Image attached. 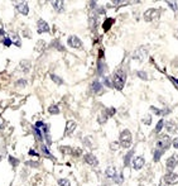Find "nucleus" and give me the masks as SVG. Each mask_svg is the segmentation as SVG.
Masks as SVG:
<instances>
[{"label":"nucleus","mask_w":178,"mask_h":186,"mask_svg":"<svg viewBox=\"0 0 178 186\" xmlns=\"http://www.w3.org/2000/svg\"><path fill=\"white\" fill-rule=\"evenodd\" d=\"M125 72L123 70H118L112 76V86L118 90H123L125 85Z\"/></svg>","instance_id":"1"},{"label":"nucleus","mask_w":178,"mask_h":186,"mask_svg":"<svg viewBox=\"0 0 178 186\" xmlns=\"http://www.w3.org/2000/svg\"><path fill=\"white\" fill-rule=\"evenodd\" d=\"M148 57V48L145 46H140L139 48L135 49V52L133 53V60L138 61L139 63H143Z\"/></svg>","instance_id":"2"},{"label":"nucleus","mask_w":178,"mask_h":186,"mask_svg":"<svg viewBox=\"0 0 178 186\" xmlns=\"http://www.w3.org/2000/svg\"><path fill=\"white\" fill-rule=\"evenodd\" d=\"M170 143H172V141H170L169 135L163 134L159 137L158 142H157V149H159V151H162V152H166L170 147Z\"/></svg>","instance_id":"3"},{"label":"nucleus","mask_w":178,"mask_h":186,"mask_svg":"<svg viewBox=\"0 0 178 186\" xmlns=\"http://www.w3.org/2000/svg\"><path fill=\"white\" fill-rule=\"evenodd\" d=\"M120 146L124 147V148H128L131 146V133L129 129H124L121 133H120Z\"/></svg>","instance_id":"4"},{"label":"nucleus","mask_w":178,"mask_h":186,"mask_svg":"<svg viewBox=\"0 0 178 186\" xmlns=\"http://www.w3.org/2000/svg\"><path fill=\"white\" fill-rule=\"evenodd\" d=\"M160 17V9H155V8H150L144 12L143 18L145 22H153V20L158 19Z\"/></svg>","instance_id":"5"},{"label":"nucleus","mask_w":178,"mask_h":186,"mask_svg":"<svg viewBox=\"0 0 178 186\" xmlns=\"http://www.w3.org/2000/svg\"><path fill=\"white\" fill-rule=\"evenodd\" d=\"M163 181L167 185H176V184H178V175L174 172H169L163 177Z\"/></svg>","instance_id":"6"},{"label":"nucleus","mask_w":178,"mask_h":186,"mask_svg":"<svg viewBox=\"0 0 178 186\" xmlns=\"http://www.w3.org/2000/svg\"><path fill=\"white\" fill-rule=\"evenodd\" d=\"M144 164H145V160H144L143 156H138L133 160V168L135 171H139L140 168H143Z\"/></svg>","instance_id":"7"},{"label":"nucleus","mask_w":178,"mask_h":186,"mask_svg":"<svg viewBox=\"0 0 178 186\" xmlns=\"http://www.w3.org/2000/svg\"><path fill=\"white\" fill-rule=\"evenodd\" d=\"M67 43H68L70 47H72V48H81L82 47V42L77 35H71V37L68 38V41H67Z\"/></svg>","instance_id":"8"},{"label":"nucleus","mask_w":178,"mask_h":186,"mask_svg":"<svg viewBox=\"0 0 178 186\" xmlns=\"http://www.w3.org/2000/svg\"><path fill=\"white\" fill-rule=\"evenodd\" d=\"M177 164H178V154L174 153L167 160V168L168 170H174L177 167Z\"/></svg>","instance_id":"9"},{"label":"nucleus","mask_w":178,"mask_h":186,"mask_svg":"<svg viewBox=\"0 0 178 186\" xmlns=\"http://www.w3.org/2000/svg\"><path fill=\"white\" fill-rule=\"evenodd\" d=\"M164 125H166V129L168 133H176L178 129V123H176L174 120H168L164 121Z\"/></svg>","instance_id":"10"},{"label":"nucleus","mask_w":178,"mask_h":186,"mask_svg":"<svg viewBox=\"0 0 178 186\" xmlns=\"http://www.w3.org/2000/svg\"><path fill=\"white\" fill-rule=\"evenodd\" d=\"M37 28H38V33H47L49 32V25L47 24L46 20L39 19L37 22Z\"/></svg>","instance_id":"11"},{"label":"nucleus","mask_w":178,"mask_h":186,"mask_svg":"<svg viewBox=\"0 0 178 186\" xmlns=\"http://www.w3.org/2000/svg\"><path fill=\"white\" fill-rule=\"evenodd\" d=\"M76 127H77V124L75 123L73 120H68V121H67V124H66L65 134H66V135H70V134H72V133H73V131L76 129Z\"/></svg>","instance_id":"12"},{"label":"nucleus","mask_w":178,"mask_h":186,"mask_svg":"<svg viewBox=\"0 0 178 186\" xmlns=\"http://www.w3.org/2000/svg\"><path fill=\"white\" fill-rule=\"evenodd\" d=\"M85 161H86L90 166H96V164L99 163L97 158L92 153H86V154H85Z\"/></svg>","instance_id":"13"},{"label":"nucleus","mask_w":178,"mask_h":186,"mask_svg":"<svg viewBox=\"0 0 178 186\" xmlns=\"http://www.w3.org/2000/svg\"><path fill=\"white\" fill-rule=\"evenodd\" d=\"M17 9L19 10V13H22L23 15H27L28 12H29V8H28V4H27L25 2H22V3L17 4Z\"/></svg>","instance_id":"14"},{"label":"nucleus","mask_w":178,"mask_h":186,"mask_svg":"<svg viewBox=\"0 0 178 186\" xmlns=\"http://www.w3.org/2000/svg\"><path fill=\"white\" fill-rule=\"evenodd\" d=\"M91 90L94 91V92H96V94H101L102 92V85H101V82L100 81H94L92 82V85H91Z\"/></svg>","instance_id":"15"},{"label":"nucleus","mask_w":178,"mask_h":186,"mask_svg":"<svg viewBox=\"0 0 178 186\" xmlns=\"http://www.w3.org/2000/svg\"><path fill=\"white\" fill-rule=\"evenodd\" d=\"M105 175H106V177H109V178H115L116 175H118L116 168L114 166H109L108 168H106V171H105Z\"/></svg>","instance_id":"16"},{"label":"nucleus","mask_w":178,"mask_h":186,"mask_svg":"<svg viewBox=\"0 0 178 186\" xmlns=\"http://www.w3.org/2000/svg\"><path fill=\"white\" fill-rule=\"evenodd\" d=\"M63 2H61V0H58V2H52V6L54 8L56 12H58V13H62L63 12Z\"/></svg>","instance_id":"17"},{"label":"nucleus","mask_w":178,"mask_h":186,"mask_svg":"<svg viewBox=\"0 0 178 186\" xmlns=\"http://www.w3.org/2000/svg\"><path fill=\"white\" fill-rule=\"evenodd\" d=\"M134 154V151L131 149V151H129L126 154H125V158H124V166H129L130 164V160H131V157Z\"/></svg>","instance_id":"18"},{"label":"nucleus","mask_w":178,"mask_h":186,"mask_svg":"<svg viewBox=\"0 0 178 186\" xmlns=\"http://www.w3.org/2000/svg\"><path fill=\"white\" fill-rule=\"evenodd\" d=\"M112 23H114V19H112V18L106 19V20H105V23H104V25H102L104 31H105V32H106V31H109V29H110V27L112 25Z\"/></svg>","instance_id":"19"},{"label":"nucleus","mask_w":178,"mask_h":186,"mask_svg":"<svg viewBox=\"0 0 178 186\" xmlns=\"http://www.w3.org/2000/svg\"><path fill=\"white\" fill-rule=\"evenodd\" d=\"M83 144L89 148H92L94 147V144H92V138L91 137H85L83 138Z\"/></svg>","instance_id":"20"},{"label":"nucleus","mask_w":178,"mask_h":186,"mask_svg":"<svg viewBox=\"0 0 178 186\" xmlns=\"http://www.w3.org/2000/svg\"><path fill=\"white\" fill-rule=\"evenodd\" d=\"M48 111L51 113V114H58V113H60V108H58V106H57L56 104H53V105H51V106L48 108Z\"/></svg>","instance_id":"21"},{"label":"nucleus","mask_w":178,"mask_h":186,"mask_svg":"<svg viewBox=\"0 0 178 186\" xmlns=\"http://www.w3.org/2000/svg\"><path fill=\"white\" fill-rule=\"evenodd\" d=\"M163 153H164V152L159 151V149H155V151H154V161H155V162H158V161L160 160V157H162Z\"/></svg>","instance_id":"22"},{"label":"nucleus","mask_w":178,"mask_h":186,"mask_svg":"<svg viewBox=\"0 0 178 186\" xmlns=\"http://www.w3.org/2000/svg\"><path fill=\"white\" fill-rule=\"evenodd\" d=\"M51 78H52V80H53L56 84H58V85H62V84H63V80H62V78H61V77H58L57 75H54V74H52V75H51Z\"/></svg>","instance_id":"23"},{"label":"nucleus","mask_w":178,"mask_h":186,"mask_svg":"<svg viewBox=\"0 0 178 186\" xmlns=\"http://www.w3.org/2000/svg\"><path fill=\"white\" fill-rule=\"evenodd\" d=\"M143 123H144L145 125H150V124H152V115L147 114V115L143 118Z\"/></svg>","instance_id":"24"},{"label":"nucleus","mask_w":178,"mask_h":186,"mask_svg":"<svg viewBox=\"0 0 178 186\" xmlns=\"http://www.w3.org/2000/svg\"><path fill=\"white\" fill-rule=\"evenodd\" d=\"M61 151L65 154H71V153H73V148H71V147H61Z\"/></svg>","instance_id":"25"},{"label":"nucleus","mask_w":178,"mask_h":186,"mask_svg":"<svg viewBox=\"0 0 178 186\" xmlns=\"http://www.w3.org/2000/svg\"><path fill=\"white\" fill-rule=\"evenodd\" d=\"M58 185L60 186H71V184H70V181L67 180V178H60Z\"/></svg>","instance_id":"26"},{"label":"nucleus","mask_w":178,"mask_h":186,"mask_svg":"<svg viewBox=\"0 0 178 186\" xmlns=\"http://www.w3.org/2000/svg\"><path fill=\"white\" fill-rule=\"evenodd\" d=\"M163 125H164V120H159L158 124H157V127H155V133H159V132L162 131Z\"/></svg>","instance_id":"27"},{"label":"nucleus","mask_w":178,"mask_h":186,"mask_svg":"<svg viewBox=\"0 0 178 186\" xmlns=\"http://www.w3.org/2000/svg\"><path fill=\"white\" fill-rule=\"evenodd\" d=\"M22 67L24 68L25 72H28V71H29V68H31V63H29V61H23V62H22Z\"/></svg>","instance_id":"28"},{"label":"nucleus","mask_w":178,"mask_h":186,"mask_svg":"<svg viewBox=\"0 0 178 186\" xmlns=\"http://www.w3.org/2000/svg\"><path fill=\"white\" fill-rule=\"evenodd\" d=\"M167 4H168V6H170L176 13L178 12V5H177V3H174V2H167Z\"/></svg>","instance_id":"29"},{"label":"nucleus","mask_w":178,"mask_h":186,"mask_svg":"<svg viewBox=\"0 0 178 186\" xmlns=\"http://www.w3.org/2000/svg\"><path fill=\"white\" fill-rule=\"evenodd\" d=\"M137 75H138L140 78H143V80H148V75L144 72V71H138Z\"/></svg>","instance_id":"30"},{"label":"nucleus","mask_w":178,"mask_h":186,"mask_svg":"<svg viewBox=\"0 0 178 186\" xmlns=\"http://www.w3.org/2000/svg\"><path fill=\"white\" fill-rule=\"evenodd\" d=\"M169 80L173 82V85L178 89V78H176V77H173V76H169Z\"/></svg>","instance_id":"31"},{"label":"nucleus","mask_w":178,"mask_h":186,"mask_svg":"<svg viewBox=\"0 0 178 186\" xmlns=\"http://www.w3.org/2000/svg\"><path fill=\"white\" fill-rule=\"evenodd\" d=\"M42 151L44 152L46 156H49V157H51V152H49V149H48L46 146H42Z\"/></svg>","instance_id":"32"},{"label":"nucleus","mask_w":178,"mask_h":186,"mask_svg":"<svg viewBox=\"0 0 178 186\" xmlns=\"http://www.w3.org/2000/svg\"><path fill=\"white\" fill-rule=\"evenodd\" d=\"M13 39H14V42H13V43H15L17 46H20V39H19V37H18V35H14V37H13Z\"/></svg>","instance_id":"33"},{"label":"nucleus","mask_w":178,"mask_h":186,"mask_svg":"<svg viewBox=\"0 0 178 186\" xmlns=\"http://www.w3.org/2000/svg\"><path fill=\"white\" fill-rule=\"evenodd\" d=\"M104 81H105V85H106V86H112V84L110 82V78H109V77H105Z\"/></svg>","instance_id":"34"},{"label":"nucleus","mask_w":178,"mask_h":186,"mask_svg":"<svg viewBox=\"0 0 178 186\" xmlns=\"http://www.w3.org/2000/svg\"><path fill=\"white\" fill-rule=\"evenodd\" d=\"M28 166H33V167H37L38 166V162H33V161H28L27 162Z\"/></svg>","instance_id":"35"},{"label":"nucleus","mask_w":178,"mask_h":186,"mask_svg":"<svg viewBox=\"0 0 178 186\" xmlns=\"http://www.w3.org/2000/svg\"><path fill=\"white\" fill-rule=\"evenodd\" d=\"M4 45L9 47V46L11 45V39H10V38H4Z\"/></svg>","instance_id":"36"},{"label":"nucleus","mask_w":178,"mask_h":186,"mask_svg":"<svg viewBox=\"0 0 178 186\" xmlns=\"http://www.w3.org/2000/svg\"><path fill=\"white\" fill-rule=\"evenodd\" d=\"M110 147H111V149H118L119 148V143L118 142H112Z\"/></svg>","instance_id":"37"},{"label":"nucleus","mask_w":178,"mask_h":186,"mask_svg":"<svg viewBox=\"0 0 178 186\" xmlns=\"http://www.w3.org/2000/svg\"><path fill=\"white\" fill-rule=\"evenodd\" d=\"M25 80H18L17 81V85H18V86H25Z\"/></svg>","instance_id":"38"},{"label":"nucleus","mask_w":178,"mask_h":186,"mask_svg":"<svg viewBox=\"0 0 178 186\" xmlns=\"http://www.w3.org/2000/svg\"><path fill=\"white\" fill-rule=\"evenodd\" d=\"M9 161L10 162H13V164H14V166H17V164H18V160H15V158H14V157H9Z\"/></svg>","instance_id":"39"},{"label":"nucleus","mask_w":178,"mask_h":186,"mask_svg":"<svg viewBox=\"0 0 178 186\" xmlns=\"http://www.w3.org/2000/svg\"><path fill=\"white\" fill-rule=\"evenodd\" d=\"M172 144H173V147H174V148H178V137H177V138H176V139L172 142Z\"/></svg>","instance_id":"40"},{"label":"nucleus","mask_w":178,"mask_h":186,"mask_svg":"<svg viewBox=\"0 0 178 186\" xmlns=\"http://www.w3.org/2000/svg\"><path fill=\"white\" fill-rule=\"evenodd\" d=\"M29 154H31V156H37V153H35L33 149H31V151H29Z\"/></svg>","instance_id":"41"},{"label":"nucleus","mask_w":178,"mask_h":186,"mask_svg":"<svg viewBox=\"0 0 178 186\" xmlns=\"http://www.w3.org/2000/svg\"><path fill=\"white\" fill-rule=\"evenodd\" d=\"M174 35H176V38H178V31H177V33H176Z\"/></svg>","instance_id":"42"},{"label":"nucleus","mask_w":178,"mask_h":186,"mask_svg":"<svg viewBox=\"0 0 178 186\" xmlns=\"http://www.w3.org/2000/svg\"><path fill=\"white\" fill-rule=\"evenodd\" d=\"M162 186H163V185H162Z\"/></svg>","instance_id":"43"}]
</instances>
